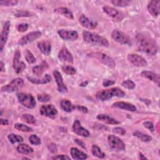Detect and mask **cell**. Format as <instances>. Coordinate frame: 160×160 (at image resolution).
Segmentation results:
<instances>
[{
	"label": "cell",
	"instance_id": "cell-1",
	"mask_svg": "<svg viewBox=\"0 0 160 160\" xmlns=\"http://www.w3.org/2000/svg\"><path fill=\"white\" fill-rule=\"evenodd\" d=\"M136 42L138 49L149 55H154L158 51L156 41L146 32H139L136 36Z\"/></svg>",
	"mask_w": 160,
	"mask_h": 160
},
{
	"label": "cell",
	"instance_id": "cell-2",
	"mask_svg": "<svg viewBox=\"0 0 160 160\" xmlns=\"http://www.w3.org/2000/svg\"><path fill=\"white\" fill-rule=\"evenodd\" d=\"M82 38L84 41L92 45L102 47H108L109 45L106 38L95 33L84 31L82 32Z\"/></svg>",
	"mask_w": 160,
	"mask_h": 160
},
{
	"label": "cell",
	"instance_id": "cell-3",
	"mask_svg": "<svg viewBox=\"0 0 160 160\" xmlns=\"http://www.w3.org/2000/svg\"><path fill=\"white\" fill-rule=\"evenodd\" d=\"M125 94V92L121 89L115 87L108 89H103L99 91L96 93V96L99 100L104 101L110 99L114 96L121 98L124 97Z\"/></svg>",
	"mask_w": 160,
	"mask_h": 160
},
{
	"label": "cell",
	"instance_id": "cell-4",
	"mask_svg": "<svg viewBox=\"0 0 160 160\" xmlns=\"http://www.w3.org/2000/svg\"><path fill=\"white\" fill-rule=\"evenodd\" d=\"M24 85V80L22 78H18L12 80L9 84L2 86L1 89L2 92H14L18 91Z\"/></svg>",
	"mask_w": 160,
	"mask_h": 160
},
{
	"label": "cell",
	"instance_id": "cell-5",
	"mask_svg": "<svg viewBox=\"0 0 160 160\" xmlns=\"http://www.w3.org/2000/svg\"><path fill=\"white\" fill-rule=\"evenodd\" d=\"M17 97L19 102L24 106L28 109H32L36 106V102L34 98L31 94L28 93H18Z\"/></svg>",
	"mask_w": 160,
	"mask_h": 160
},
{
	"label": "cell",
	"instance_id": "cell-6",
	"mask_svg": "<svg viewBox=\"0 0 160 160\" xmlns=\"http://www.w3.org/2000/svg\"><path fill=\"white\" fill-rule=\"evenodd\" d=\"M88 56L99 60L100 62L109 68H113L115 66V62L113 59L102 52H91L88 54Z\"/></svg>",
	"mask_w": 160,
	"mask_h": 160
},
{
	"label": "cell",
	"instance_id": "cell-7",
	"mask_svg": "<svg viewBox=\"0 0 160 160\" xmlns=\"http://www.w3.org/2000/svg\"><path fill=\"white\" fill-rule=\"evenodd\" d=\"M108 142L109 147L116 151H124L126 149L124 142L118 136L114 135H109L108 137Z\"/></svg>",
	"mask_w": 160,
	"mask_h": 160
},
{
	"label": "cell",
	"instance_id": "cell-8",
	"mask_svg": "<svg viewBox=\"0 0 160 160\" xmlns=\"http://www.w3.org/2000/svg\"><path fill=\"white\" fill-rule=\"evenodd\" d=\"M111 37L114 41L121 44L130 45L131 44V41L129 36L119 30L114 29L111 34Z\"/></svg>",
	"mask_w": 160,
	"mask_h": 160
},
{
	"label": "cell",
	"instance_id": "cell-9",
	"mask_svg": "<svg viewBox=\"0 0 160 160\" xmlns=\"http://www.w3.org/2000/svg\"><path fill=\"white\" fill-rule=\"evenodd\" d=\"M42 33L39 31H32L25 36H22L19 41H18V44L23 46L27 44H29L30 42H33L36 39H38L39 37H41Z\"/></svg>",
	"mask_w": 160,
	"mask_h": 160
},
{
	"label": "cell",
	"instance_id": "cell-10",
	"mask_svg": "<svg viewBox=\"0 0 160 160\" xmlns=\"http://www.w3.org/2000/svg\"><path fill=\"white\" fill-rule=\"evenodd\" d=\"M21 53L18 49H16L14 52V56L13 58V64L12 66L14 69V71L17 74H19L23 71L26 68V64L22 61H20Z\"/></svg>",
	"mask_w": 160,
	"mask_h": 160
},
{
	"label": "cell",
	"instance_id": "cell-11",
	"mask_svg": "<svg viewBox=\"0 0 160 160\" xmlns=\"http://www.w3.org/2000/svg\"><path fill=\"white\" fill-rule=\"evenodd\" d=\"M39 112L42 116L50 118H54L58 114L56 108L52 104L42 105L39 109Z\"/></svg>",
	"mask_w": 160,
	"mask_h": 160
},
{
	"label": "cell",
	"instance_id": "cell-12",
	"mask_svg": "<svg viewBox=\"0 0 160 160\" xmlns=\"http://www.w3.org/2000/svg\"><path fill=\"white\" fill-rule=\"evenodd\" d=\"M128 61L134 66L136 67H143L147 65V61L146 59L137 54H129L128 56Z\"/></svg>",
	"mask_w": 160,
	"mask_h": 160
},
{
	"label": "cell",
	"instance_id": "cell-13",
	"mask_svg": "<svg viewBox=\"0 0 160 160\" xmlns=\"http://www.w3.org/2000/svg\"><path fill=\"white\" fill-rule=\"evenodd\" d=\"M59 36L63 39L66 41H74L78 37V34L75 31L59 29L58 31Z\"/></svg>",
	"mask_w": 160,
	"mask_h": 160
},
{
	"label": "cell",
	"instance_id": "cell-14",
	"mask_svg": "<svg viewBox=\"0 0 160 160\" xmlns=\"http://www.w3.org/2000/svg\"><path fill=\"white\" fill-rule=\"evenodd\" d=\"M10 22L6 21L2 28L1 34V39H0V50L1 52L2 51L4 46L6 43V41L8 38V35L9 32V28H10Z\"/></svg>",
	"mask_w": 160,
	"mask_h": 160
},
{
	"label": "cell",
	"instance_id": "cell-15",
	"mask_svg": "<svg viewBox=\"0 0 160 160\" xmlns=\"http://www.w3.org/2000/svg\"><path fill=\"white\" fill-rule=\"evenodd\" d=\"M79 22L83 27L89 29H94L98 25V23L95 20L88 18L84 14H81L79 18Z\"/></svg>",
	"mask_w": 160,
	"mask_h": 160
},
{
	"label": "cell",
	"instance_id": "cell-16",
	"mask_svg": "<svg viewBox=\"0 0 160 160\" xmlns=\"http://www.w3.org/2000/svg\"><path fill=\"white\" fill-rule=\"evenodd\" d=\"M72 129V131L75 134L79 136H81L84 138H87L89 136V132L81 126V122L78 120H76L74 122Z\"/></svg>",
	"mask_w": 160,
	"mask_h": 160
},
{
	"label": "cell",
	"instance_id": "cell-17",
	"mask_svg": "<svg viewBox=\"0 0 160 160\" xmlns=\"http://www.w3.org/2000/svg\"><path fill=\"white\" fill-rule=\"evenodd\" d=\"M53 76L58 85V91L61 93L66 92L68 88L63 82V79L60 72L58 70H54L53 71Z\"/></svg>",
	"mask_w": 160,
	"mask_h": 160
},
{
	"label": "cell",
	"instance_id": "cell-18",
	"mask_svg": "<svg viewBox=\"0 0 160 160\" xmlns=\"http://www.w3.org/2000/svg\"><path fill=\"white\" fill-rule=\"evenodd\" d=\"M58 58L61 61L72 63L73 62V58L72 54L68 51L66 46H62L61 49L59 51L58 54Z\"/></svg>",
	"mask_w": 160,
	"mask_h": 160
},
{
	"label": "cell",
	"instance_id": "cell-19",
	"mask_svg": "<svg viewBox=\"0 0 160 160\" xmlns=\"http://www.w3.org/2000/svg\"><path fill=\"white\" fill-rule=\"evenodd\" d=\"M159 1H151L148 5V12L152 16H158L159 14Z\"/></svg>",
	"mask_w": 160,
	"mask_h": 160
},
{
	"label": "cell",
	"instance_id": "cell-20",
	"mask_svg": "<svg viewBox=\"0 0 160 160\" xmlns=\"http://www.w3.org/2000/svg\"><path fill=\"white\" fill-rule=\"evenodd\" d=\"M141 76L148 79L149 80L152 81L154 82L158 86H159V82H160V78L159 74L154 73L151 71H144L141 72Z\"/></svg>",
	"mask_w": 160,
	"mask_h": 160
},
{
	"label": "cell",
	"instance_id": "cell-21",
	"mask_svg": "<svg viewBox=\"0 0 160 160\" xmlns=\"http://www.w3.org/2000/svg\"><path fill=\"white\" fill-rule=\"evenodd\" d=\"M112 107L114 108H117L122 109H124L126 111H136V108L134 105H133L131 103L126 102H123V101H118L112 104Z\"/></svg>",
	"mask_w": 160,
	"mask_h": 160
},
{
	"label": "cell",
	"instance_id": "cell-22",
	"mask_svg": "<svg viewBox=\"0 0 160 160\" xmlns=\"http://www.w3.org/2000/svg\"><path fill=\"white\" fill-rule=\"evenodd\" d=\"M38 48H39V51L44 54V55H49L51 52V43L48 41H41L39 42H38Z\"/></svg>",
	"mask_w": 160,
	"mask_h": 160
},
{
	"label": "cell",
	"instance_id": "cell-23",
	"mask_svg": "<svg viewBox=\"0 0 160 160\" xmlns=\"http://www.w3.org/2000/svg\"><path fill=\"white\" fill-rule=\"evenodd\" d=\"M70 154L73 159L75 160H82L88 158V156L84 152L80 151L77 148H71L70 149Z\"/></svg>",
	"mask_w": 160,
	"mask_h": 160
},
{
	"label": "cell",
	"instance_id": "cell-24",
	"mask_svg": "<svg viewBox=\"0 0 160 160\" xmlns=\"http://www.w3.org/2000/svg\"><path fill=\"white\" fill-rule=\"evenodd\" d=\"M27 78L30 82H31L33 84H46V83H48V82H51V76L48 74H45V76L41 79L35 78L31 77V76H27Z\"/></svg>",
	"mask_w": 160,
	"mask_h": 160
},
{
	"label": "cell",
	"instance_id": "cell-25",
	"mask_svg": "<svg viewBox=\"0 0 160 160\" xmlns=\"http://www.w3.org/2000/svg\"><path fill=\"white\" fill-rule=\"evenodd\" d=\"M48 68V64L46 61H42L40 64L33 67L32 72L37 76H41Z\"/></svg>",
	"mask_w": 160,
	"mask_h": 160
},
{
	"label": "cell",
	"instance_id": "cell-26",
	"mask_svg": "<svg viewBox=\"0 0 160 160\" xmlns=\"http://www.w3.org/2000/svg\"><path fill=\"white\" fill-rule=\"evenodd\" d=\"M96 118L105 123L109 124H118L120 123L119 121L116 120L115 119L110 117L109 116L105 114H98L96 117Z\"/></svg>",
	"mask_w": 160,
	"mask_h": 160
},
{
	"label": "cell",
	"instance_id": "cell-27",
	"mask_svg": "<svg viewBox=\"0 0 160 160\" xmlns=\"http://www.w3.org/2000/svg\"><path fill=\"white\" fill-rule=\"evenodd\" d=\"M54 12L56 14L62 15L69 19H73V14L72 12L67 8H64V7L58 8L55 9L54 10Z\"/></svg>",
	"mask_w": 160,
	"mask_h": 160
},
{
	"label": "cell",
	"instance_id": "cell-28",
	"mask_svg": "<svg viewBox=\"0 0 160 160\" xmlns=\"http://www.w3.org/2000/svg\"><path fill=\"white\" fill-rule=\"evenodd\" d=\"M16 149L18 152L23 154H29L33 152V149L26 144H19Z\"/></svg>",
	"mask_w": 160,
	"mask_h": 160
},
{
	"label": "cell",
	"instance_id": "cell-29",
	"mask_svg": "<svg viewBox=\"0 0 160 160\" xmlns=\"http://www.w3.org/2000/svg\"><path fill=\"white\" fill-rule=\"evenodd\" d=\"M61 108L67 112H70L74 109H76V106H74L69 100L62 99L61 101Z\"/></svg>",
	"mask_w": 160,
	"mask_h": 160
},
{
	"label": "cell",
	"instance_id": "cell-30",
	"mask_svg": "<svg viewBox=\"0 0 160 160\" xmlns=\"http://www.w3.org/2000/svg\"><path fill=\"white\" fill-rule=\"evenodd\" d=\"M133 135L136 137H137L138 139H139L141 141L143 142H149L152 140L151 136L147 134H144L143 132H139L138 131H136L133 132Z\"/></svg>",
	"mask_w": 160,
	"mask_h": 160
},
{
	"label": "cell",
	"instance_id": "cell-31",
	"mask_svg": "<svg viewBox=\"0 0 160 160\" xmlns=\"http://www.w3.org/2000/svg\"><path fill=\"white\" fill-rule=\"evenodd\" d=\"M91 152L93 156L98 158H104L105 157V154L101 151V149L97 145H92L91 147Z\"/></svg>",
	"mask_w": 160,
	"mask_h": 160
},
{
	"label": "cell",
	"instance_id": "cell-32",
	"mask_svg": "<svg viewBox=\"0 0 160 160\" xmlns=\"http://www.w3.org/2000/svg\"><path fill=\"white\" fill-rule=\"evenodd\" d=\"M102 9H103L104 12L111 18H115L118 14V11L116 9H114L112 7H110L108 6H105L103 7Z\"/></svg>",
	"mask_w": 160,
	"mask_h": 160
},
{
	"label": "cell",
	"instance_id": "cell-33",
	"mask_svg": "<svg viewBox=\"0 0 160 160\" xmlns=\"http://www.w3.org/2000/svg\"><path fill=\"white\" fill-rule=\"evenodd\" d=\"M8 138L11 143L14 144L16 142H21L23 141V138L18 134H9L8 136Z\"/></svg>",
	"mask_w": 160,
	"mask_h": 160
},
{
	"label": "cell",
	"instance_id": "cell-34",
	"mask_svg": "<svg viewBox=\"0 0 160 160\" xmlns=\"http://www.w3.org/2000/svg\"><path fill=\"white\" fill-rule=\"evenodd\" d=\"M24 57L26 61L29 64H33L36 62V58L32 53L28 49H26L24 51Z\"/></svg>",
	"mask_w": 160,
	"mask_h": 160
},
{
	"label": "cell",
	"instance_id": "cell-35",
	"mask_svg": "<svg viewBox=\"0 0 160 160\" xmlns=\"http://www.w3.org/2000/svg\"><path fill=\"white\" fill-rule=\"evenodd\" d=\"M14 127L17 130L21 131L22 132H31L33 131L31 128L21 123H16L14 124Z\"/></svg>",
	"mask_w": 160,
	"mask_h": 160
},
{
	"label": "cell",
	"instance_id": "cell-36",
	"mask_svg": "<svg viewBox=\"0 0 160 160\" xmlns=\"http://www.w3.org/2000/svg\"><path fill=\"white\" fill-rule=\"evenodd\" d=\"M62 71L67 74H69V75H72L74 74L76 72V70L74 68H73L71 66H69V65H63L61 67Z\"/></svg>",
	"mask_w": 160,
	"mask_h": 160
},
{
	"label": "cell",
	"instance_id": "cell-37",
	"mask_svg": "<svg viewBox=\"0 0 160 160\" xmlns=\"http://www.w3.org/2000/svg\"><path fill=\"white\" fill-rule=\"evenodd\" d=\"M130 1L128 0H112L111 1V3L116 6L119 7H125L129 4Z\"/></svg>",
	"mask_w": 160,
	"mask_h": 160
},
{
	"label": "cell",
	"instance_id": "cell-38",
	"mask_svg": "<svg viewBox=\"0 0 160 160\" xmlns=\"http://www.w3.org/2000/svg\"><path fill=\"white\" fill-rule=\"evenodd\" d=\"M22 119L28 124H34L36 122L35 118L29 114H24L21 116Z\"/></svg>",
	"mask_w": 160,
	"mask_h": 160
},
{
	"label": "cell",
	"instance_id": "cell-39",
	"mask_svg": "<svg viewBox=\"0 0 160 160\" xmlns=\"http://www.w3.org/2000/svg\"><path fill=\"white\" fill-rule=\"evenodd\" d=\"M121 85L122 87L127 88L128 89H132L135 88V86H136L135 83L130 79H127L126 81H124L121 83Z\"/></svg>",
	"mask_w": 160,
	"mask_h": 160
},
{
	"label": "cell",
	"instance_id": "cell-40",
	"mask_svg": "<svg viewBox=\"0 0 160 160\" xmlns=\"http://www.w3.org/2000/svg\"><path fill=\"white\" fill-rule=\"evenodd\" d=\"M29 141L33 145H39L41 142V139L35 134H32L29 137Z\"/></svg>",
	"mask_w": 160,
	"mask_h": 160
},
{
	"label": "cell",
	"instance_id": "cell-41",
	"mask_svg": "<svg viewBox=\"0 0 160 160\" xmlns=\"http://www.w3.org/2000/svg\"><path fill=\"white\" fill-rule=\"evenodd\" d=\"M18 3V1L15 0H5V1H0L1 6H16Z\"/></svg>",
	"mask_w": 160,
	"mask_h": 160
},
{
	"label": "cell",
	"instance_id": "cell-42",
	"mask_svg": "<svg viewBox=\"0 0 160 160\" xmlns=\"http://www.w3.org/2000/svg\"><path fill=\"white\" fill-rule=\"evenodd\" d=\"M51 99V97L48 94H41L38 95V100L42 102H47Z\"/></svg>",
	"mask_w": 160,
	"mask_h": 160
},
{
	"label": "cell",
	"instance_id": "cell-43",
	"mask_svg": "<svg viewBox=\"0 0 160 160\" xmlns=\"http://www.w3.org/2000/svg\"><path fill=\"white\" fill-rule=\"evenodd\" d=\"M14 16L16 17H29L32 16L31 14L26 11H24V10H21V11H18L17 12H15Z\"/></svg>",
	"mask_w": 160,
	"mask_h": 160
},
{
	"label": "cell",
	"instance_id": "cell-44",
	"mask_svg": "<svg viewBox=\"0 0 160 160\" xmlns=\"http://www.w3.org/2000/svg\"><path fill=\"white\" fill-rule=\"evenodd\" d=\"M29 28V25L27 23H21V24H19L17 26L16 28H17V30L19 31V32H25L26 31L28 30Z\"/></svg>",
	"mask_w": 160,
	"mask_h": 160
},
{
	"label": "cell",
	"instance_id": "cell-45",
	"mask_svg": "<svg viewBox=\"0 0 160 160\" xmlns=\"http://www.w3.org/2000/svg\"><path fill=\"white\" fill-rule=\"evenodd\" d=\"M112 131L114 133H116L118 134H120L121 136H123V135H124L126 134V130L124 128H120V127H117V128H114Z\"/></svg>",
	"mask_w": 160,
	"mask_h": 160
},
{
	"label": "cell",
	"instance_id": "cell-46",
	"mask_svg": "<svg viewBox=\"0 0 160 160\" xmlns=\"http://www.w3.org/2000/svg\"><path fill=\"white\" fill-rule=\"evenodd\" d=\"M143 125L145 128H146L147 129H148L149 131H151V132H153L154 131V125L152 124V122H150V121H146L143 123Z\"/></svg>",
	"mask_w": 160,
	"mask_h": 160
},
{
	"label": "cell",
	"instance_id": "cell-47",
	"mask_svg": "<svg viewBox=\"0 0 160 160\" xmlns=\"http://www.w3.org/2000/svg\"><path fill=\"white\" fill-rule=\"evenodd\" d=\"M52 159H58V160H66V159H70V158L64 154H60V155H57L56 156L52 157Z\"/></svg>",
	"mask_w": 160,
	"mask_h": 160
},
{
	"label": "cell",
	"instance_id": "cell-48",
	"mask_svg": "<svg viewBox=\"0 0 160 160\" xmlns=\"http://www.w3.org/2000/svg\"><path fill=\"white\" fill-rule=\"evenodd\" d=\"M114 84H115V81L111 79H105L102 82V85L104 87H108L109 86L113 85Z\"/></svg>",
	"mask_w": 160,
	"mask_h": 160
},
{
	"label": "cell",
	"instance_id": "cell-49",
	"mask_svg": "<svg viewBox=\"0 0 160 160\" xmlns=\"http://www.w3.org/2000/svg\"><path fill=\"white\" fill-rule=\"evenodd\" d=\"M76 109H77L78 110L84 112V113H87L88 111V109L87 108L82 106H76Z\"/></svg>",
	"mask_w": 160,
	"mask_h": 160
},
{
	"label": "cell",
	"instance_id": "cell-50",
	"mask_svg": "<svg viewBox=\"0 0 160 160\" xmlns=\"http://www.w3.org/2000/svg\"><path fill=\"white\" fill-rule=\"evenodd\" d=\"M74 141L79 145V146H81L82 148H84V149H85L86 148V146H85V144L82 142V141H80L79 139H74Z\"/></svg>",
	"mask_w": 160,
	"mask_h": 160
},
{
	"label": "cell",
	"instance_id": "cell-51",
	"mask_svg": "<svg viewBox=\"0 0 160 160\" xmlns=\"http://www.w3.org/2000/svg\"><path fill=\"white\" fill-rule=\"evenodd\" d=\"M49 150L52 152H56V150H57V148H56V146L55 144H49V146H48Z\"/></svg>",
	"mask_w": 160,
	"mask_h": 160
},
{
	"label": "cell",
	"instance_id": "cell-52",
	"mask_svg": "<svg viewBox=\"0 0 160 160\" xmlns=\"http://www.w3.org/2000/svg\"><path fill=\"white\" fill-rule=\"evenodd\" d=\"M1 125H8L9 124V122L7 119L1 118Z\"/></svg>",
	"mask_w": 160,
	"mask_h": 160
},
{
	"label": "cell",
	"instance_id": "cell-53",
	"mask_svg": "<svg viewBox=\"0 0 160 160\" xmlns=\"http://www.w3.org/2000/svg\"><path fill=\"white\" fill-rule=\"evenodd\" d=\"M0 66H1V72L4 71L5 68H4V64L3 62L1 61V62H0Z\"/></svg>",
	"mask_w": 160,
	"mask_h": 160
},
{
	"label": "cell",
	"instance_id": "cell-54",
	"mask_svg": "<svg viewBox=\"0 0 160 160\" xmlns=\"http://www.w3.org/2000/svg\"><path fill=\"white\" fill-rule=\"evenodd\" d=\"M139 158L140 159H147L148 158L146 157H145L141 152L139 153Z\"/></svg>",
	"mask_w": 160,
	"mask_h": 160
}]
</instances>
